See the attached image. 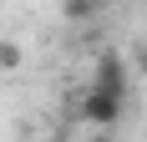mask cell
Segmentation results:
<instances>
[{
	"instance_id": "obj_1",
	"label": "cell",
	"mask_w": 147,
	"mask_h": 142,
	"mask_svg": "<svg viewBox=\"0 0 147 142\" xmlns=\"http://www.w3.org/2000/svg\"><path fill=\"white\" fill-rule=\"evenodd\" d=\"M122 101H127V97H117V91L86 86V91H81V117H86L91 127H117V122H122Z\"/></svg>"
},
{
	"instance_id": "obj_2",
	"label": "cell",
	"mask_w": 147,
	"mask_h": 142,
	"mask_svg": "<svg viewBox=\"0 0 147 142\" xmlns=\"http://www.w3.org/2000/svg\"><path fill=\"white\" fill-rule=\"evenodd\" d=\"M91 86H102V91H117V97H127V91H132L127 61H122L117 51H102V56H96V66H91Z\"/></svg>"
},
{
	"instance_id": "obj_3",
	"label": "cell",
	"mask_w": 147,
	"mask_h": 142,
	"mask_svg": "<svg viewBox=\"0 0 147 142\" xmlns=\"http://www.w3.org/2000/svg\"><path fill=\"white\" fill-rule=\"evenodd\" d=\"M102 10V0H66V20H86Z\"/></svg>"
},
{
	"instance_id": "obj_4",
	"label": "cell",
	"mask_w": 147,
	"mask_h": 142,
	"mask_svg": "<svg viewBox=\"0 0 147 142\" xmlns=\"http://www.w3.org/2000/svg\"><path fill=\"white\" fill-rule=\"evenodd\" d=\"M20 66V46L15 41H0V71H15Z\"/></svg>"
}]
</instances>
